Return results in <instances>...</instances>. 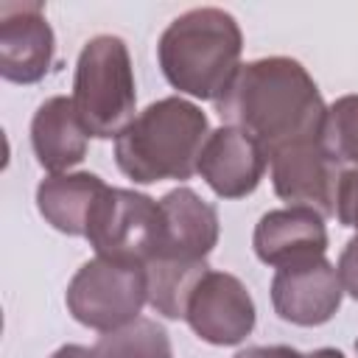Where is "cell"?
Listing matches in <instances>:
<instances>
[{"instance_id": "22", "label": "cell", "mask_w": 358, "mask_h": 358, "mask_svg": "<svg viewBox=\"0 0 358 358\" xmlns=\"http://www.w3.org/2000/svg\"><path fill=\"white\" fill-rule=\"evenodd\" d=\"M355 352H358V338H355Z\"/></svg>"}, {"instance_id": "16", "label": "cell", "mask_w": 358, "mask_h": 358, "mask_svg": "<svg viewBox=\"0 0 358 358\" xmlns=\"http://www.w3.org/2000/svg\"><path fill=\"white\" fill-rule=\"evenodd\" d=\"M210 271L207 260H173V257H154L145 263L148 280V305L162 313L165 319H185L187 302L199 280Z\"/></svg>"}, {"instance_id": "4", "label": "cell", "mask_w": 358, "mask_h": 358, "mask_svg": "<svg viewBox=\"0 0 358 358\" xmlns=\"http://www.w3.org/2000/svg\"><path fill=\"white\" fill-rule=\"evenodd\" d=\"M73 106L90 137H120L137 117V90L129 48L120 36H92L76 62Z\"/></svg>"}, {"instance_id": "15", "label": "cell", "mask_w": 358, "mask_h": 358, "mask_svg": "<svg viewBox=\"0 0 358 358\" xmlns=\"http://www.w3.org/2000/svg\"><path fill=\"white\" fill-rule=\"evenodd\" d=\"M103 187L106 182L90 171L50 173L36 187V207L53 229L64 235H84L90 210Z\"/></svg>"}, {"instance_id": "8", "label": "cell", "mask_w": 358, "mask_h": 358, "mask_svg": "<svg viewBox=\"0 0 358 358\" xmlns=\"http://www.w3.org/2000/svg\"><path fill=\"white\" fill-rule=\"evenodd\" d=\"M268 165L274 193L288 207H308L322 218L336 215L338 182L344 168L322 148L319 140L288 145L268 157Z\"/></svg>"}, {"instance_id": "11", "label": "cell", "mask_w": 358, "mask_h": 358, "mask_svg": "<svg viewBox=\"0 0 358 358\" xmlns=\"http://www.w3.org/2000/svg\"><path fill=\"white\" fill-rule=\"evenodd\" d=\"M266 165L268 157L260 143L232 126L210 131L199 157L201 179L221 199H243L255 193L266 173Z\"/></svg>"}, {"instance_id": "20", "label": "cell", "mask_w": 358, "mask_h": 358, "mask_svg": "<svg viewBox=\"0 0 358 358\" xmlns=\"http://www.w3.org/2000/svg\"><path fill=\"white\" fill-rule=\"evenodd\" d=\"M235 358H347V355L341 350H336V347H322V350H313V352H299V350L285 347V344H271V347H246Z\"/></svg>"}, {"instance_id": "2", "label": "cell", "mask_w": 358, "mask_h": 358, "mask_svg": "<svg viewBox=\"0 0 358 358\" xmlns=\"http://www.w3.org/2000/svg\"><path fill=\"white\" fill-rule=\"evenodd\" d=\"M210 137L207 115L179 95L148 103L115 140V162L137 185L190 179Z\"/></svg>"}, {"instance_id": "10", "label": "cell", "mask_w": 358, "mask_h": 358, "mask_svg": "<svg viewBox=\"0 0 358 358\" xmlns=\"http://www.w3.org/2000/svg\"><path fill=\"white\" fill-rule=\"evenodd\" d=\"M56 36L39 3L0 6V76L14 84H36L53 64Z\"/></svg>"}, {"instance_id": "14", "label": "cell", "mask_w": 358, "mask_h": 358, "mask_svg": "<svg viewBox=\"0 0 358 358\" xmlns=\"http://www.w3.org/2000/svg\"><path fill=\"white\" fill-rule=\"evenodd\" d=\"M87 129L81 126L73 98H48L31 120V145L36 162L50 173H64L87 157Z\"/></svg>"}, {"instance_id": "12", "label": "cell", "mask_w": 358, "mask_h": 358, "mask_svg": "<svg viewBox=\"0 0 358 358\" xmlns=\"http://www.w3.org/2000/svg\"><path fill=\"white\" fill-rule=\"evenodd\" d=\"M252 246L255 255L274 268L324 257L327 252L324 218L308 207L268 210L255 227Z\"/></svg>"}, {"instance_id": "19", "label": "cell", "mask_w": 358, "mask_h": 358, "mask_svg": "<svg viewBox=\"0 0 358 358\" xmlns=\"http://www.w3.org/2000/svg\"><path fill=\"white\" fill-rule=\"evenodd\" d=\"M336 215L341 227L355 229V235L347 241L336 268L341 277L344 291L358 299V168H344L338 182V199H336Z\"/></svg>"}, {"instance_id": "1", "label": "cell", "mask_w": 358, "mask_h": 358, "mask_svg": "<svg viewBox=\"0 0 358 358\" xmlns=\"http://www.w3.org/2000/svg\"><path fill=\"white\" fill-rule=\"evenodd\" d=\"M224 126L246 131L266 157L322 137L324 101L310 73L288 56L255 59L238 67L227 90L215 98Z\"/></svg>"}, {"instance_id": "5", "label": "cell", "mask_w": 358, "mask_h": 358, "mask_svg": "<svg viewBox=\"0 0 358 358\" xmlns=\"http://www.w3.org/2000/svg\"><path fill=\"white\" fill-rule=\"evenodd\" d=\"M84 238L98 257L145 266L162 243V210L145 193L129 187H103L95 199Z\"/></svg>"}, {"instance_id": "18", "label": "cell", "mask_w": 358, "mask_h": 358, "mask_svg": "<svg viewBox=\"0 0 358 358\" xmlns=\"http://www.w3.org/2000/svg\"><path fill=\"white\" fill-rule=\"evenodd\" d=\"M319 143L338 165L358 168V95H341L327 106Z\"/></svg>"}, {"instance_id": "3", "label": "cell", "mask_w": 358, "mask_h": 358, "mask_svg": "<svg viewBox=\"0 0 358 358\" xmlns=\"http://www.w3.org/2000/svg\"><path fill=\"white\" fill-rule=\"evenodd\" d=\"M243 50L238 20L215 6L179 14L157 42V59L168 84L185 95L215 101L232 76Z\"/></svg>"}, {"instance_id": "9", "label": "cell", "mask_w": 358, "mask_h": 358, "mask_svg": "<svg viewBox=\"0 0 358 358\" xmlns=\"http://www.w3.org/2000/svg\"><path fill=\"white\" fill-rule=\"evenodd\" d=\"M344 285L338 268L327 257L277 268L271 280V305L282 322L319 327L341 308Z\"/></svg>"}, {"instance_id": "17", "label": "cell", "mask_w": 358, "mask_h": 358, "mask_svg": "<svg viewBox=\"0 0 358 358\" xmlns=\"http://www.w3.org/2000/svg\"><path fill=\"white\" fill-rule=\"evenodd\" d=\"M92 350L95 358H173L168 330L159 322L143 316L103 333Z\"/></svg>"}, {"instance_id": "7", "label": "cell", "mask_w": 358, "mask_h": 358, "mask_svg": "<svg viewBox=\"0 0 358 358\" xmlns=\"http://www.w3.org/2000/svg\"><path fill=\"white\" fill-rule=\"evenodd\" d=\"M185 319L201 341L215 347H235L255 330L257 308L235 274L210 268L193 288Z\"/></svg>"}, {"instance_id": "6", "label": "cell", "mask_w": 358, "mask_h": 358, "mask_svg": "<svg viewBox=\"0 0 358 358\" xmlns=\"http://www.w3.org/2000/svg\"><path fill=\"white\" fill-rule=\"evenodd\" d=\"M64 302L78 324L101 333L117 330L134 322L148 302L145 266L117 263L106 257L87 260L73 274Z\"/></svg>"}, {"instance_id": "21", "label": "cell", "mask_w": 358, "mask_h": 358, "mask_svg": "<svg viewBox=\"0 0 358 358\" xmlns=\"http://www.w3.org/2000/svg\"><path fill=\"white\" fill-rule=\"evenodd\" d=\"M50 358H95V350L81 347V344H64V347H59Z\"/></svg>"}, {"instance_id": "13", "label": "cell", "mask_w": 358, "mask_h": 358, "mask_svg": "<svg viewBox=\"0 0 358 358\" xmlns=\"http://www.w3.org/2000/svg\"><path fill=\"white\" fill-rule=\"evenodd\" d=\"M162 243L157 257L207 260L218 243V213L190 187H173L159 199Z\"/></svg>"}]
</instances>
